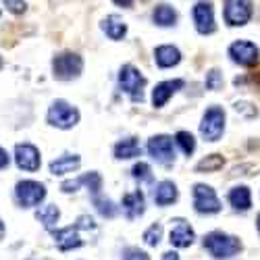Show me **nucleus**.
<instances>
[{
  "label": "nucleus",
  "instance_id": "obj_32",
  "mask_svg": "<svg viewBox=\"0 0 260 260\" xmlns=\"http://www.w3.org/2000/svg\"><path fill=\"white\" fill-rule=\"evenodd\" d=\"M5 7L13 15H23L25 9H27V3H25V0H5Z\"/></svg>",
  "mask_w": 260,
  "mask_h": 260
},
{
  "label": "nucleus",
  "instance_id": "obj_6",
  "mask_svg": "<svg viewBox=\"0 0 260 260\" xmlns=\"http://www.w3.org/2000/svg\"><path fill=\"white\" fill-rule=\"evenodd\" d=\"M15 196H17V202L23 208H34L46 198V187H44V183H40V181L25 179V181L17 183Z\"/></svg>",
  "mask_w": 260,
  "mask_h": 260
},
{
  "label": "nucleus",
  "instance_id": "obj_36",
  "mask_svg": "<svg viewBox=\"0 0 260 260\" xmlns=\"http://www.w3.org/2000/svg\"><path fill=\"white\" fill-rule=\"evenodd\" d=\"M162 260H181L177 252H165L162 254Z\"/></svg>",
  "mask_w": 260,
  "mask_h": 260
},
{
  "label": "nucleus",
  "instance_id": "obj_31",
  "mask_svg": "<svg viewBox=\"0 0 260 260\" xmlns=\"http://www.w3.org/2000/svg\"><path fill=\"white\" fill-rule=\"evenodd\" d=\"M221 85H223V75H221V71L212 69V71L206 75V88H208V90H219Z\"/></svg>",
  "mask_w": 260,
  "mask_h": 260
},
{
  "label": "nucleus",
  "instance_id": "obj_37",
  "mask_svg": "<svg viewBox=\"0 0 260 260\" xmlns=\"http://www.w3.org/2000/svg\"><path fill=\"white\" fill-rule=\"evenodd\" d=\"M115 5H119V7H123V9H129L134 5V0H113Z\"/></svg>",
  "mask_w": 260,
  "mask_h": 260
},
{
  "label": "nucleus",
  "instance_id": "obj_38",
  "mask_svg": "<svg viewBox=\"0 0 260 260\" xmlns=\"http://www.w3.org/2000/svg\"><path fill=\"white\" fill-rule=\"evenodd\" d=\"M3 237H5V223L0 221V240H3Z\"/></svg>",
  "mask_w": 260,
  "mask_h": 260
},
{
  "label": "nucleus",
  "instance_id": "obj_35",
  "mask_svg": "<svg viewBox=\"0 0 260 260\" xmlns=\"http://www.w3.org/2000/svg\"><path fill=\"white\" fill-rule=\"evenodd\" d=\"M9 160H11V158H9V154H7V150L0 148V171L9 167Z\"/></svg>",
  "mask_w": 260,
  "mask_h": 260
},
{
  "label": "nucleus",
  "instance_id": "obj_18",
  "mask_svg": "<svg viewBox=\"0 0 260 260\" xmlns=\"http://www.w3.org/2000/svg\"><path fill=\"white\" fill-rule=\"evenodd\" d=\"M79 165H81V158L77 154H62L50 162V173L52 175H67V173L77 171Z\"/></svg>",
  "mask_w": 260,
  "mask_h": 260
},
{
  "label": "nucleus",
  "instance_id": "obj_20",
  "mask_svg": "<svg viewBox=\"0 0 260 260\" xmlns=\"http://www.w3.org/2000/svg\"><path fill=\"white\" fill-rule=\"evenodd\" d=\"M102 31H104L108 38H111V40L119 42V40L125 38V34H127V25H125V21H123L121 17H117V15H108V17L102 21Z\"/></svg>",
  "mask_w": 260,
  "mask_h": 260
},
{
  "label": "nucleus",
  "instance_id": "obj_21",
  "mask_svg": "<svg viewBox=\"0 0 260 260\" xmlns=\"http://www.w3.org/2000/svg\"><path fill=\"white\" fill-rule=\"evenodd\" d=\"M142 154V148H140V142L136 138H125L121 142H117L115 146V156L119 160H129V158H136Z\"/></svg>",
  "mask_w": 260,
  "mask_h": 260
},
{
  "label": "nucleus",
  "instance_id": "obj_19",
  "mask_svg": "<svg viewBox=\"0 0 260 260\" xmlns=\"http://www.w3.org/2000/svg\"><path fill=\"white\" fill-rule=\"evenodd\" d=\"M179 198V191H177V185L173 181H160L154 189V202L158 206H169Z\"/></svg>",
  "mask_w": 260,
  "mask_h": 260
},
{
  "label": "nucleus",
  "instance_id": "obj_22",
  "mask_svg": "<svg viewBox=\"0 0 260 260\" xmlns=\"http://www.w3.org/2000/svg\"><path fill=\"white\" fill-rule=\"evenodd\" d=\"M229 204L235 210H250L252 206V193L246 185H237L229 191Z\"/></svg>",
  "mask_w": 260,
  "mask_h": 260
},
{
  "label": "nucleus",
  "instance_id": "obj_10",
  "mask_svg": "<svg viewBox=\"0 0 260 260\" xmlns=\"http://www.w3.org/2000/svg\"><path fill=\"white\" fill-rule=\"evenodd\" d=\"M148 152L156 162L171 165L175 162V148H173V138L169 136H154L148 140Z\"/></svg>",
  "mask_w": 260,
  "mask_h": 260
},
{
  "label": "nucleus",
  "instance_id": "obj_34",
  "mask_svg": "<svg viewBox=\"0 0 260 260\" xmlns=\"http://www.w3.org/2000/svg\"><path fill=\"white\" fill-rule=\"evenodd\" d=\"M77 227L79 229H94L96 225H94V221L90 219V216H79V219H77Z\"/></svg>",
  "mask_w": 260,
  "mask_h": 260
},
{
  "label": "nucleus",
  "instance_id": "obj_39",
  "mask_svg": "<svg viewBox=\"0 0 260 260\" xmlns=\"http://www.w3.org/2000/svg\"><path fill=\"white\" fill-rule=\"evenodd\" d=\"M258 231H260V214H258Z\"/></svg>",
  "mask_w": 260,
  "mask_h": 260
},
{
  "label": "nucleus",
  "instance_id": "obj_33",
  "mask_svg": "<svg viewBox=\"0 0 260 260\" xmlns=\"http://www.w3.org/2000/svg\"><path fill=\"white\" fill-rule=\"evenodd\" d=\"M123 260H150V256L140 248H127L123 252Z\"/></svg>",
  "mask_w": 260,
  "mask_h": 260
},
{
  "label": "nucleus",
  "instance_id": "obj_23",
  "mask_svg": "<svg viewBox=\"0 0 260 260\" xmlns=\"http://www.w3.org/2000/svg\"><path fill=\"white\" fill-rule=\"evenodd\" d=\"M152 21L158 27H171V25L177 23V11L169 5H158L152 11Z\"/></svg>",
  "mask_w": 260,
  "mask_h": 260
},
{
  "label": "nucleus",
  "instance_id": "obj_13",
  "mask_svg": "<svg viewBox=\"0 0 260 260\" xmlns=\"http://www.w3.org/2000/svg\"><path fill=\"white\" fill-rule=\"evenodd\" d=\"M54 244H56L58 250H62V252L73 250V248H79V246L83 244V240L79 237V227L73 225V227H64V229L54 231Z\"/></svg>",
  "mask_w": 260,
  "mask_h": 260
},
{
  "label": "nucleus",
  "instance_id": "obj_14",
  "mask_svg": "<svg viewBox=\"0 0 260 260\" xmlns=\"http://www.w3.org/2000/svg\"><path fill=\"white\" fill-rule=\"evenodd\" d=\"M181 88H183V79H169V81L158 83L156 88H154V92H152V104L156 108L165 106L169 102V98L175 94V92H179Z\"/></svg>",
  "mask_w": 260,
  "mask_h": 260
},
{
  "label": "nucleus",
  "instance_id": "obj_26",
  "mask_svg": "<svg viewBox=\"0 0 260 260\" xmlns=\"http://www.w3.org/2000/svg\"><path fill=\"white\" fill-rule=\"evenodd\" d=\"M77 181H79V185H88V189L94 193V196H98V193H100V187H102V177L98 175L96 171H92V173H88V175L79 177Z\"/></svg>",
  "mask_w": 260,
  "mask_h": 260
},
{
  "label": "nucleus",
  "instance_id": "obj_3",
  "mask_svg": "<svg viewBox=\"0 0 260 260\" xmlns=\"http://www.w3.org/2000/svg\"><path fill=\"white\" fill-rule=\"evenodd\" d=\"M83 71V58L75 52H60L52 58V73L60 81H71Z\"/></svg>",
  "mask_w": 260,
  "mask_h": 260
},
{
  "label": "nucleus",
  "instance_id": "obj_9",
  "mask_svg": "<svg viewBox=\"0 0 260 260\" xmlns=\"http://www.w3.org/2000/svg\"><path fill=\"white\" fill-rule=\"evenodd\" d=\"M229 56L233 62L242 64V67H254V64L260 60V50L254 42L240 40V42H233L229 46Z\"/></svg>",
  "mask_w": 260,
  "mask_h": 260
},
{
  "label": "nucleus",
  "instance_id": "obj_7",
  "mask_svg": "<svg viewBox=\"0 0 260 260\" xmlns=\"http://www.w3.org/2000/svg\"><path fill=\"white\" fill-rule=\"evenodd\" d=\"M193 208L200 214H214L221 210V202L216 198V191L210 185L198 183L193 185Z\"/></svg>",
  "mask_w": 260,
  "mask_h": 260
},
{
  "label": "nucleus",
  "instance_id": "obj_24",
  "mask_svg": "<svg viewBox=\"0 0 260 260\" xmlns=\"http://www.w3.org/2000/svg\"><path fill=\"white\" fill-rule=\"evenodd\" d=\"M36 219L44 225L46 229H52L56 223H58V219H60V210L54 206V204H48V206H42L38 212H36Z\"/></svg>",
  "mask_w": 260,
  "mask_h": 260
},
{
  "label": "nucleus",
  "instance_id": "obj_27",
  "mask_svg": "<svg viewBox=\"0 0 260 260\" xmlns=\"http://www.w3.org/2000/svg\"><path fill=\"white\" fill-rule=\"evenodd\" d=\"M223 156L221 154H210V156H206V158H202L198 165H196V169L198 171H206V173H212V171H219L221 167H223Z\"/></svg>",
  "mask_w": 260,
  "mask_h": 260
},
{
  "label": "nucleus",
  "instance_id": "obj_8",
  "mask_svg": "<svg viewBox=\"0 0 260 260\" xmlns=\"http://www.w3.org/2000/svg\"><path fill=\"white\" fill-rule=\"evenodd\" d=\"M252 19V0H227L225 21L231 27H242Z\"/></svg>",
  "mask_w": 260,
  "mask_h": 260
},
{
  "label": "nucleus",
  "instance_id": "obj_15",
  "mask_svg": "<svg viewBox=\"0 0 260 260\" xmlns=\"http://www.w3.org/2000/svg\"><path fill=\"white\" fill-rule=\"evenodd\" d=\"M196 240V233L185 221H175V227L171 229V244L175 248H187Z\"/></svg>",
  "mask_w": 260,
  "mask_h": 260
},
{
  "label": "nucleus",
  "instance_id": "obj_29",
  "mask_svg": "<svg viewBox=\"0 0 260 260\" xmlns=\"http://www.w3.org/2000/svg\"><path fill=\"white\" fill-rule=\"evenodd\" d=\"M160 237H162V225H150L146 231H144V242L148 246H158L160 244Z\"/></svg>",
  "mask_w": 260,
  "mask_h": 260
},
{
  "label": "nucleus",
  "instance_id": "obj_1",
  "mask_svg": "<svg viewBox=\"0 0 260 260\" xmlns=\"http://www.w3.org/2000/svg\"><path fill=\"white\" fill-rule=\"evenodd\" d=\"M204 248L208 250L210 256L223 260V258H231V256H235L237 252H240L242 242L233 235L223 233V231H212L204 237Z\"/></svg>",
  "mask_w": 260,
  "mask_h": 260
},
{
  "label": "nucleus",
  "instance_id": "obj_12",
  "mask_svg": "<svg viewBox=\"0 0 260 260\" xmlns=\"http://www.w3.org/2000/svg\"><path fill=\"white\" fill-rule=\"evenodd\" d=\"M15 162L23 171H38L42 165L40 150L31 144H17L15 148Z\"/></svg>",
  "mask_w": 260,
  "mask_h": 260
},
{
  "label": "nucleus",
  "instance_id": "obj_16",
  "mask_svg": "<svg viewBox=\"0 0 260 260\" xmlns=\"http://www.w3.org/2000/svg\"><path fill=\"white\" fill-rule=\"evenodd\" d=\"M121 204H123V212L127 214V219H138V216H142L146 210V200H144L142 191L125 193Z\"/></svg>",
  "mask_w": 260,
  "mask_h": 260
},
{
  "label": "nucleus",
  "instance_id": "obj_4",
  "mask_svg": "<svg viewBox=\"0 0 260 260\" xmlns=\"http://www.w3.org/2000/svg\"><path fill=\"white\" fill-rule=\"evenodd\" d=\"M225 132V111L221 106H208L200 123V134L206 142H219Z\"/></svg>",
  "mask_w": 260,
  "mask_h": 260
},
{
  "label": "nucleus",
  "instance_id": "obj_11",
  "mask_svg": "<svg viewBox=\"0 0 260 260\" xmlns=\"http://www.w3.org/2000/svg\"><path fill=\"white\" fill-rule=\"evenodd\" d=\"M191 17H193V25L196 29L202 34V36H208L216 29V23H214V11H212V5L202 0L196 7L191 9Z\"/></svg>",
  "mask_w": 260,
  "mask_h": 260
},
{
  "label": "nucleus",
  "instance_id": "obj_40",
  "mask_svg": "<svg viewBox=\"0 0 260 260\" xmlns=\"http://www.w3.org/2000/svg\"><path fill=\"white\" fill-rule=\"evenodd\" d=\"M0 67H3V58H0Z\"/></svg>",
  "mask_w": 260,
  "mask_h": 260
},
{
  "label": "nucleus",
  "instance_id": "obj_25",
  "mask_svg": "<svg viewBox=\"0 0 260 260\" xmlns=\"http://www.w3.org/2000/svg\"><path fill=\"white\" fill-rule=\"evenodd\" d=\"M175 142H177V146L181 148V152L183 154H193V150H196V140H193V136L189 134V132H179L177 136H175Z\"/></svg>",
  "mask_w": 260,
  "mask_h": 260
},
{
  "label": "nucleus",
  "instance_id": "obj_17",
  "mask_svg": "<svg viewBox=\"0 0 260 260\" xmlns=\"http://www.w3.org/2000/svg\"><path fill=\"white\" fill-rule=\"evenodd\" d=\"M154 60H156V64L160 69H169V67H175V64H179V60H181V52H179V48H175V46H158L156 50H154Z\"/></svg>",
  "mask_w": 260,
  "mask_h": 260
},
{
  "label": "nucleus",
  "instance_id": "obj_5",
  "mask_svg": "<svg viewBox=\"0 0 260 260\" xmlns=\"http://www.w3.org/2000/svg\"><path fill=\"white\" fill-rule=\"evenodd\" d=\"M48 123L58 129H71L79 123V111L64 100H56L48 108Z\"/></svg>",
  "mask_w": 260,
  "mask_h": 260
},
{
  "label": "nucleus",
  "instance_id": "obj_30",
  "mask_svg": "<svg viewBox=\"0 0 260 260\" xmlns=\"http://www.w3.org/2000/svg\"><path fill=\"white\" fill-rule=\"evenodd\" d=\"M132 173L140 181H152V169H150V165H146V162H138Z\"/></svg>",
  "mask_w": 260,
  "mask_h": 260
},
{
  "label": "nucleus",
  "instance_id": "obj_28",
  "mask_svg": "<svg viewBox=\"0 0 260 260\" xmlns=\"http://www.w3.org/2000/svg\"><path fill=\"white\" fill-rule=\"evenodd\" d=\"M94 204L98 208V212L102 216H108V219H113V216L119 212V208L113 204V200H108V198H100V196H94Z\"/></svg>",
  "mask_w": 260,
  "mask_h": 260
},
{
  "label": "nucleus",
  "instance_id": "obj_2",
  "mask_svg": "<svg viewBox=\"0 0 260 260\" xmlns=\"http://www.w3.org/2000/svg\"><path fill=\"white\" fill-rule=\"evenodd\" d=\"M144 85H146V77L142 75V71L136 69L134 64H123L119 71V88L134 102H142Z\"/></svg>",
  "mask_w": 260,
  "mask_h": 260
}]
</instances>
